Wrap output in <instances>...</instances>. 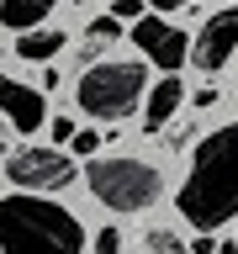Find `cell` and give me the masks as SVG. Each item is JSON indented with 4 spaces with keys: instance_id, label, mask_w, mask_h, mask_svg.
<instances>
[{
    "instance_id": "obj_20",
    "label": "cell",
    "mask_w": 238,
    "mask_h": 254,
    "mask_svg": "<svg viewBox=\"0 0 238 254\" xmlns=\"http://www.w3.org/2000/svg\"><path fill=\"white\" fill-rule=\"evenodd\" d=\"M217 254H238V244H222V249H217Z\"/></svg>"
},
{
    "instance_id": "obj_8",
    "label": "cell",
    "mask_w": 238,
    "mask_h": 254,
    "mask_svg": "<svg viewBox=\"0 0 238 254\" xmlns=\"http://www.w3.org/2000/svg\"><path fill=\"white\" fill-rule=\"evenodd\" d=\"M0 111L11 117L16 132H37V127L48 122L43 90H32V85H21V79H11V74H0Z\"/></svg>"
},
{
    "instance_id": "obj_12",
    "label": "cell",
    "mask_w": 238,
    "mask_h": 254,
    "mask_svg": "<svg viewBox=\"0 0 238 254\" xmlns=\"http://www.w3.org/2000/svg\"><path fill=\"white\" fill-rule=\"evenodd\" d=\"M117 37H122V21H117V16H95L90 27H85V59L95 64V53H101V48H111Z\"/></svg>"
},
{
    "instance_id": "obj_9",
    "label": "cell",
    "mask_w": 238,
    "mask_h": 254,
    "mask_svg": "<svg viewBox=\"0 0 238 254\" xmlns=\"http://www.w3.org/2000/svg\"><path fill=\"white\" fill-rule=\"evenodd\" d=\"M180 101H185V85H180L175 74H164L154 90H148V106H143V132H164V127H170V117L180 111Z\"/></svg>"
},
{
    "instance_id": "obj_16",
    "label": "cell",
    "mask_w": 238,
    "mask_h": 254,
    "mask_svg": "<svg viewBox=\"0 0 238 254\" xmlns=\"http://www.w3.org/2000/svg\"><path fill=\"white\" fill-rule=\"evenodd\" d=\"M95 254H122V233L117 228H101L95 233Z\"/></svg>"
},
{
    "instance_id": "obj_3",
    "label": "cell",
    "mask_w": 238,
    "mask_h": 254,
    "mask_svg": "<svg viewBox=\"0 0 238 254\" xmlns=\"http://www.w3.org/2000/svg\"><path fill=\"white\" fill-rule=\"evenodd\" d=\"M143 85H148V69L132 59L122 64H90L79 74V111L95 117V122H122L132 117L143 101Z\"/></svg>"
},
{
    "instance_id": "obj_5",
    "label": "cell",
    "mask_w": 238,
    "mask_h": 254,
    "mask_svg": "<svg viewBox=\"0 0 238 254\" xmlns=\"http://www.w3.org/2000/svg\"><path fill=\"white\" fill-rule=\"evenodd\" d=\"M5 180L16 190H63L74 180V159L63 148H16L5 154Z\"/></svg>"
},
{
    "instance_id": "obj_14",
    "label": "cell",
    "mask_w": 238,
    "mask_h": 254,
    "mask_svg": "<svg viewBox=\"0 0 238 254\" xmlns=\"http://www.w3.org/2000/svg\"><path fill=\"white\" fill-rule=\"evenodd\" d=\"M111 16H117V21H143V16H148V0H117Z\"/></svg>"
},
{
    "instance_id": "obj_10",
    "label": "cell",
    "mask_w": 238,
    "mask_h": 254,
    "mask_svg": "<svg viewBox=\"0 0 238 254\" xmlns=\"http://www.w3.org/2000/svg\"><path fill=\"white\" fill-rule=\"evenodd\" d=\"M59 0H0V21L21 37V32H32V27H43V16L53 11Z\"/></svg>"
},
{
    "instance_id": "obj_13",
    "label": "cell",
    "mask_w": 238,
    "mask_h": 254,
    "mask_svg": "<svg viewBox=\"0 0 238 254\" xmlns=\"http://www.w3.org/2000/svg\"><path fill=\"white\" fill-rule=\"evenodd\" d=\"M143 244H148L154 254H185V244H180L170 228H148V238H143Z\"/></svg>"
},
{
    "instance_id": "obj_15",
    "label": "cell",
    "mask_w": 238,
    "mask_h": 254,
    "mask_svg": "<svg viewBox=\"0 0 238 254\" xmlns=\"http://www.w3.org/2000/svg\"><path fill=\"white\" fill-rule=\"evenodd\" d=\"M69 148H74V154H85V159H95V154H101V132H95V127H85V132H74V143H69Z\"/></svg>"
},
{
    "instance_id": "obj_21",
    "label": "cell",
    "mask_w": 238,
    "mask_h": 254,
    "mask_svg": "<svg viewBox=\"0 0 238 254\" xmlns=\"http://www.w3.org/2000/svg\"><path fill=\"white\" fill-rule=\"evenodd\" d=\"M106 5H117V0H106Z\"/></svg>"
},
{
    "instance_id": "obj_7",
    "label": "cell",
    "mask_w": 238,
    "mask_h": 254,
    "mask_svg": "<svg viewBox=\"0 0 238 254\" xmlns=\"http://www.w3.org/2000/svg\"><path fill=\"white\" fill-rule=\"evenodd\" d=\"M238 53V11H217L206 16L201 37L190 43V64L196 69H206V74H217V69H228V59Z\"/></svg>"
},
{
    "instance_id": "obj_4",
    "label": "cell",
    "mask_w": 238,
    "mask_h": 254,
    "mask_svg": "<svg viewBox=\"0 0 238 254\" xmlns=\"http://www.w3.org/2000/svg\"><path fill=\"white\" fill-rule=\"evenodd\" d=\"M85 186H90V196L101 206H111V212H143V206L159 201L164 180H159V170L143 164V159H90V164H85Z\"/></svg>"
},
{
    "instance_id": "obj_1",
    "label": "cell",
    "mask_w": 238,
    "mask_h": 254,
    "mask_svg": "<svg viewBox=\"0 0 238 254\" xmlns=\"http://www.w3.org/2000/svg\"><path fill=\"white\" fill-rule=\"evenodd\" d=\"M180 217L190 228H222L228 217H238V122L217 127V132H206L196 143V154H190V175L180 180Z\"/></svg>"
},
{
    "instance_id": "obj_11",
    "label": "cell",
    "mask_w": 238,
    "mask_h": 254,
    "mask_svg": "<svg viewBox=\"0 0 238 254\" xmlns=\"http://www.w3.org/2000/svg\"><path fill=\"white\" fill-rule=\"evenodd\" d=\"M16 53L32 59V64H48L53 53H63V32H59V27H32V32L16 37Z\"/></svg>"
},
{
    "instance_id": "obj_2",
    "label": "cell",
    "mask_w": 238,
    "mask_h": 254,
    "mask_svg": "<svg viewBox=\"0 0 238 254\" xmlns=\"http://www.w3.org/2000/svg\"><path fill=\"white\" fill-rule=\"evenodd\" d=\"M0 254H85V228L48 196H0Z\"/></svg>"
},
{
    "instance_id": "obj_19",
    "label": "cell",
    "mask_w": 238,
    "mask_h": 254,
    "mask_svg": "<svg viewBox=\"0 0 238 254\" xmlns=\"http://www.w3.org/2000/svg\"><path fill=\"white\" fill-rule=\"evenodd\" d=\"M154 11H175V5H190V0H148Z\"/></svg>"
},
{
    "instance_id": "obj_17",
    "label": "cell",
    "mask_w": 238,
    "mask_h": 254,
    "mask_svg": "<svg viewBox=\"0 0 238 254\" xmlns=\"http://www.w3.org/2000/svg\"><path fill=\"white\" fill-rule=\"evenodd\" d=\"M48 127H53V138H59V148H63V143H74V132H79V127L69 122V117H53Z\"/></svg>"
},
{
    "instance_id": "obj_18",
    "label": "cell",
    "mask_w": 238,
    "mask_h": 254,
    "mask_svg": "<svg viewBox=\"0 0 238 254\" xmlns=\"http://www.w3.org/2000/svg\"><path fill=\"white\" fill-rule=\"evenodd\" d=\"M222 244H212V238H190V254H217Z\"/></svg>"
},
{
    "instance_id": "obj_6",
    "label": "cell",
    "mask_w": 238,
    "mask_h": 254,
    "mask_svg": "<svg viewBox=\"0 0 238 254\" xmlns=\"http://www.w3.org/2000/svg\"><path fill=\"white\" fill-rule=\"evenodd\" d=\"M132 43H138V53H148V64H159L164 74H175V69L190 59V37L180 27H170L164 16H143V21H132Z\"/></svg>"
}]
</instances>
